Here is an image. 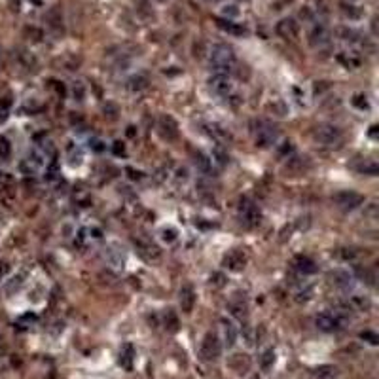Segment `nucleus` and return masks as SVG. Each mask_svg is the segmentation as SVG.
<instances>
[{
    "label": "nucleus",
    "mask_w": 379,
    "mask_h": 379,
    "mask_svg": "<svg viewBox=\"0 0 379 379\" xmlns=\"http://www.w3.org/2000/svg\"><path fill=\"white\" fill-rule=\"evenodd\" d=\"M235 63L233 49L226 44H216L210 49V68L214 74H227V70Z\"/></svg>",
    "instance_id": "1"
},
{
    "label": "nucleus",
    "mask_w": 379,
    "mask_h": 379,
    "mask_svg": "<svg viewBox=\"0 0 379 379\" xmlns=\"http://www.w3.org/2000/svg\"><path fill=\"white\" fill-rule=\"evenodd\" d=\"M315 139L322 144H328V146H334V144H338L341 141V131L336 127V125H330V123H321V125H317L315 127Z\"/></svg>",
    "instance_id": "2"
},
{
    "label": "nucleus",
    "mask_w": 379,
    "mask_h": 379,
    "mask_svg": "<svg viewBox=\"0 0 379 379\" xmlns=\"http://www.w3.org/2000/svg\"><path fill=\"white\" fill-rule=\"evenodd\" d=\"M199 351H201V357L205 360H216L220 357V353H222V345H220V340H218L216 334L208 332L201 341V349Z\"/></svg>",
    "instance_id": "3"
},
{
    "label": "nucleus",
    "mask_w": 379,
    "mask_h": 379,
    "mask_svg": "<svg viewBox=\"0 0 379 379\" xmlns=\"http://www.w3.org/2000/svg\"><path fill=\"white\" fill-rule=\"evenodd\" d=\"M208 89L218 97H227L233 91V84L227 74H212L208 78Z\"/></svg>",
    "instance_id": "4"
},
{
    "label": "nucleus",
    "mask_w": 379,
    "mask_h": 379,
    "mask_svg": "<svg viewBox=\"0 0 379 379\" xmlns=\"http://www.w3.org/2000/svg\"><path fill=\"white\" fill-rule=\"evenodd\" d=\"M315 326H317L321 332H328V334H330V332L340 330L341 319L336 315V313L322 311V313H319V315L315 317Z\"/></svg>",
    "instance_id": "5"
},
{
    "label": "nucleus",
    "mask_w": 379,
    "mask_h": 379,
    "mask_svg": "<svg viewBox=\"0 0 379 379\" xmlns=\"http://www.w3.org/2000/svg\"><path fill=\"white\" fill-rule=\"evenodd\" d=\"M275 137H277V131H275L273 125L265 122H258V129H256V146H262V148H267L275 142Z\"/></svg>",
    "instance_id": "6"
},
{
    "label": "nucleus",
    "mask_w": 379,
    "mask_h": 379,
    "mask_svg": "<svg viewBox=\"0 0 379 379\" xmlns=\"http://www.w3.org/2000/svg\"><path fill=\"white\" fill-rule=\"evenodd\" d=\"M277 34L284 40H296L298 34H300V25H298V21L294 17H284L281 19L279 23H277Z\"/></svg>",
    "instance_id": "7"
},
{
    "label": "nucleus",
    "mask_w": 379,
    "mask_h": 379,
    "mask_svg": "<svg viewBox=\"0 0 379 379\" xmlns=\"http://www.w3.org/2000/svg\"><path fill=\"white\" fill-rule=\"evenodd\" d=\"M336 203H338V207L345 208V210H351V208H357L360 207L362 203H364V197L357 193V191H341L336 195Z\"/></svg>",
    "instance_id": "8"
},
{
    "label": "nucleus",
    "mask_w": 379,
    "mask_h": 379,
    "mask_svg": "<svg viewBox=\"0 0 379 379\" xmlns=\"http://www.w3.org/2000/svg\"><path fill=\"white\" fill-rule=\"evenodd\" d=\"M158 127H160V133L163 139H167V141L179 139V125L171 116H161L160 122H158Z\"/></svg>",
    "instance_id": "9"
},
{
    "label": "nucleus",
    "mask_w": 379,
    "mask_h": 379,
    "mask_svg": "<svg viewBox=\"0 0 379 379\" xmlns=\"http://www.w3.org/2000/svg\"><path fill=\"white\" fill-rule=\"evenodd\" d=\"M179 302H180V309L184 313L193 311V307H195V290H193L191 284H184V286L180 288Z\"/></svg>",
    "instance_id": "10"
},
{
    "label": "nucleus",
    "mask_w": 379,
    "mask_h": 379,
    "mask_svg": "<svg viewBox=\"0 0 379 379\" xmlns=\"http://www.w3.org/2000/svg\"><path fill=\"white\" fill-rule=\"evenodd\" d=\"M241 218H243V222H245L248 227H256L260 224L262 214H260V208L256 207V205L245 201V205L241 203Z\"/></svg>",
    "instance_id": "11"
},
{
    "label": "nucleus",
    "mask_w": 379,
    "mask_h": 379,
    "mask_svg": "<svg viewBox=\"0 0 379 379\" xmlns=\"http://www.w3.org/2000/svg\"><path fill=\"white\" fill-rule=\"evenodd\" d=\"M245 264H246V256L243 254L241 250H231V252L224 258V265H226L227 269H231V271H241V269H245Z\"/></svg>",
    "instance_id": "12"
},
{
    "label": "nucleus",
    "mask_w": 379,
    "mask_h": 379,
    "mask_svg": "<svg viewBox=\"0 0 379 379\" xmlns=\"http://www.w3.org/2000/svg\"><path fill=\"white\" fill-rule=\"evenodd\" d=\"M330 40V30L324 27V25H315L313 30L309 32V42H311V46H322V44H326Z\"/></svg>",
    "instance_id": "13"
},
{
    "label": "nucleus",
    "mask_w": 379,
    "mask_h": 379,
    "mask_svg": "<svg viewBox=\"0 0 379 379\" xmlns=\"http://www.w3.org/2000/svg\"><path fill=\"white\" fill-rule=\"evenodd\" d=\"M330 279L332 283L336 284V286H340V288H349L351 284H353V275L347 269H334L330 273Z\"/></svg>",
    "instance_id": "14"
},
{
    "label": "nucleus",
    "mask_w": 379,
    "mask_h": 379,
    "mask_svg": "<svg viewBox=\"0 0 379 379\" xmlns=\"http://www.w3.org/2000/svg\"><path fill=\"white\" fill-rule=\"evenodd\" d=\"M296 269L303 275H311L317 271V265L313 262L311 258H307V256H300L298 260H296Z\"/></svg>",
    "instance_id": "15"
},
{
    "label": "nucleus",
    "mask_w": 379,
    "mask_h": 379,
    "mask_svg": "<svg viewBox=\"0 0 379 379\" xmlns=\"http://www.w3.org/2000/svg\"><path fill=\"white\" fill-rule=\"evenodd\" d=\"M216 25L222 28V30L229 32V34H245V32H246L245 27H239L237 23L229 21V19H216Z\"/></svg>",
    "instance_id": "16"
},
{
    "label": "nucleus",
    "mask_w": 379,
    "mask_h": 379,
    "mask_svg": "<svg viewBox=\"0 0 379 379\" xmlns=\"http://www.w3.org/2000/svg\"><path fill=\"white\" fill-rule=\"evenodd\" d=\"M222 324H224L222 326V330H224V343H226L227 347H233L237 341V328L227 321H224Z\"/></svg>",
    "instance_id": "17"
},
{
    "label": "nucleus",
    "mask_w": 379,
    "mask_h": 379,
    "mask_svg": "<svg viewBox=\"0 0 379 379\" xmlns=\"http://www.w3.org/2000/svg\"><path fill=\"white\" fill-rule=\"evenodd\" d=\"M133 347L131 345H123V349L120 351V364H122L125 370L133 368Z\"/></svg>",
    "instance_id": "18"
},
{
    "label": "nucleus",
    "mask_w": 379,
    "mask_h": 379,
    "mask_svg": "<svg viewBox=\"0 0 379 379\" xmlns=\"http://www.w3.org/2000/svg\"><path fill=\"white\" fill-rule=\"evenodd\" d=\"M160 237H161V241H163V243L173 245V243L179 239V229H177V227H173V226L163 227V229L160 231Z\"/></svg>",
    "instance_id": "19"
},
{
    "label": "nucleus",
    "mask_w": 379,
    "mask_h": 379,
    "mask_svg": "<svg viewBox=\"0 0 379 379\" xmlns=\"http://www.w3.org/2000/svg\"><path fill=\"white\" fill-rule=\"evenodd\" d=\"M341 13L347 19H360L362 17V9L359 6H353V4H341Z\"/></svg>",
    "instance_id": "20"
},
{
    "label": "nucleus",
    "mask_w": 379,
    "mask_h": 379,
    "mask_svg": "<svg viewBox=\"0 0 379 379\" xmlns=\"http://www.w3.org/2000/svg\"><path fill=\"white\" fill-rule=\"evenodd\" d=\"M338 34L341 36V40H347V42H359V38H360V34L357 32V30L347 28V27L338 28Z\"/></svg>",
    "instance_id": "21"
},
{
    "label": "nucleus",
    "mask_w": 379,
    "mask_h": 379,
    "mask_svg": "<svg viewBox=\"0 0 379 379\" xmlns=\"http://www.w3.org/2000/svg\"><path fill=\"white\" fill-rule=\"evenodd\" d=\"M351 303L355 305V307H359L360 311H368L370 309V300L366 298V296H360V294H355L353 298H351Z\"/></svg>",
    "instance_id": "22"
},
{
    "label": "nucleus",
    "mask_w": 379,
    "mask_h": 379,
    "mask_svg": "<svg viewBox=\"0 0 379 379\" xmlns=\"http://www.w3.org/2000/svg\"><path fill=\"white\" fill-rule=\"evenodd\" d=\"M210 161H212V163H218L220 167H224V165H227V161H229V156H227L222 148H216V150L212 152V156H210Z\"/></svg>",
    "instance_id": "23"
},
{
    "label": "nucleus",
    "mask_w": 379,
    "mask_h": 379,
    "mask_svg": "<svg viewBox=\"0 0 379 379\" xmlns=\"http://www.w3.org/2000/svg\"><path fill=\"white\" fill-rule=\"evenodd\" d=\"M195 165H197L203 173H210V171H212V161L208 160V158H205L203 154H197V156H195Z\"/></svg>",
    "instance_id": "24"
},
{
    "label": "nucleus",
    "mask_w": 379,
    "mask_h": 379,
    "mask_svg": "<svg viewBox=\"0 0 379 379\" xmlns=\"http://www.w3.org/2000/svg\"><path fill=\"white\" fill-rule=\"evenodd\" d=\"M269 110H273L275 116H279V118H284V116L288 114V106H286L283 101H273V103L269 104Z\"/></svg>",
    "instance_id": "25"
},
{
    "label": "nucleus",
    "mask_w": 379,
    "mask_h": 379,
    "mask_svg": "<svg viewBox=\"0 0 379 379\" xmlns=\"http://www.w3.org/2000/svg\"><path fill=\"white\" fill-rule=\"evenodd\" d=\"M260 364H262V368H264V370H271V368H273V364H275V351L273 349L265 351L264 357L260 359Z\"/></svg>",
    "instance_id": "26"
},
{
    "label": "nucleus",
    "mask_w": 379,
    "mask_h": 379,
    "mask_svg": "<svg viewBox=\"0 0 379 379\" xmlns=\"http://www.w3.org/2000/svg\"><path fill=\"white\" fill-rule=\"evenodd\" d=\"M353 104L359 108V110H370V101L364 93H357L353 97Z\"/></svg>",
    "instance_id": "27"
},
{
    "label": "nucleus",
    "mask_w": 379,
    "mask_h": 379,
    "mask_svg": "<svg viewBox=\"0 0 379 379\" xmlns=\"http://www.w3.org/2000/svg\"><path fill=\"white\" fill-rule=\"evenodd\" d=\"M146 78L144 76H133L131 80H129V89H133V91H141V89H144L146 87Z\"/></svg>",
    "instance_id": "28"
},
{
    "label": "nucleus",
    "mask_w": 379,
    "mask_h": 379,
    "mask_svg": "<svg viewBox=\"0 0 379 379\" xmlns=\"http://www.w3.org/2000/svg\"><path fill=\"white\" fill-rule=\"evenodd\" d=\"M313 294H315V288H313V286H305L303 290H300V292L296 294V302H300V303L309 302L313 298Z\"/></svg>",
    "instance_id": "29"
},
{
    "label": "nucleus",
    "mask_w": 379,
    "mask_h": 379,
    "mask_svg": "<svg viewBox=\"0 0 379 379\" xmlns=\"http://www.w3.org/2000/svg\"><path fill=\"white\" fill-rule=\"evenodd\" d=\"M222 15L231 21V19H235L239 15V8L237 6H224L222 8Z\"/></svg>",
    "instance_id": "30"
},
{
    "label": "nucleus",
    "mask_w": 379,
    "mask_h": 379,
    "mask_svg": "<svg viewBox=\"0 0 379 379\" xmlns=\"http://www.w3.org/2000/svg\"><path fill=\"white\" fill-rule=\"evenodd\" d=\"M210 284H212L214 288H222V286L226 284V277L222 273H212L210 275Z\"/></svg>",
    "instance_id": "31"
},
{
    "label": "nucleus",
    "mask_w": 379,
    "mask_h": 379,
    "mask_svg": "<svg viewBox=\"0 0 379 379\" xmlns=\"http://www.w3.org/2000/svg\"><path fill=\"white\" fill-rule=\"evenodd\" d=\"M360 338H362V340H368L370 343H372V345H376V343L379 341L378 334H376V332H370V330L362 332V334H360Z\"/></svg>",
    "instance_id": "32"
},
{
    "label": "nucleus",
    "mask_w": 379,
    "mask_h": 379,
    "mask_svg": "<svg viewBox=\"0 0 379 379\" xmlns=\"http://www.w3.org/2000/svg\"><path fill=\"white\" fill-rule=\"evenodd\" d=\"M8 154H9V144H8V141L0 139V156H2V158H6Z\"/></svg>",
    "instance_id": "33"
},
{
    "label": "nucleus",
    "mask_w": 379,
    "mask_h": 379,
    "mask_svg": "<svg viewBox=\"0 0 379 379\" xmlns=\"http://www.w3.org/2000/svg\"><path fill=\"white\" fill-rule=\"evenodd\" d=\"M114 154H116V156H122V154H125V146H123V142H120V141L114 142Z\"/></svg>",
    "instance_id": "34"
},
{
    "label": "nucleus",
    "mask_w": 379,
    "mask_h": 379,
    "mask_svg": "<svg viewBox=\"0 0 379 379\" xmlns=\"http://www.w3.org/2000/svg\"><path fill=\"white\" fill-rule=\"evenodd\" d=\"M76 95H78V101H82V99H84V85L82 84L74 85V97Z\"/></svg>",
    "instance_id": "35"
}]
</instances>
